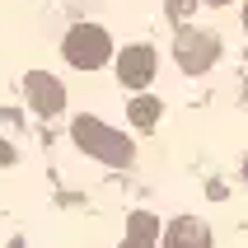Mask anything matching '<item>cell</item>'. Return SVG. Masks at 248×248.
Wrapping results in <instances>:
<instances>
[{
    "label": "cell",
    "instance_id": "ba28073f",
    "mask_svg": "<svg viewBox=\"0 0 248 248\" xmlns=\"http://www.w3.org/2000/svg\"><path fill=\"white\" fill-rule=\"evenodd\" d=\"M159 112H164V108H159V98H150V94H140L136 103H131V122H136L140 131H150V126L159 122Z\"/></svg>",
    "mask_w": 248,
    "mask_h": 248
},
{
    "label": "cell",
    "instance_id": "7a4b0ae2",
    "mask_svg": "<svg viewBox=\"0 0 248 248\" xmlns=\"http://www.w3.org/2000/svg\"><path fill=\"white\" fill-rule=\"evenodd\" d=\"M108 56H112V42H108V33H103L98 24H75L66 33V61H70V66L98 70Z\"/></svg>",
    "mask_w": 248,
    "mask_h": 248
},
{
    "label": "cell",
    "instance_id": "277c9868",
    "mask_svg": "<svg viewBox=\"0 0 248 248\" xmlns=\"http://www.w3.org/2000/svg\"><path fill=\"white\" fill-rule=\"evenodd\" d=\"M117 80L131 84V89H145L155 80V47H145V42L122 47V56H117Z\"/></svg>",
    "mask_w": 248,
    "mask_h": 248
},
{
    "label": "cell",
    "instance_id": "3957f363",
    "mask_svg": "<svg viewBox=\"0 0 248 248\" xmlns=\"http://www.w3.org/2000/svg\"><path fill=\"white\" fill-rule=\"evenodd\" d=\"M216 56H220L216 33H197V28H183V33H178V66L187 70V75L211 70V66H216Z\"/></svg>",
    "mask_w": 248,
    "mask_h": 248
},
{
    "label": "cell",
    "instance_id": "6da1fadb",
    "mask_svg": "<svg viewBox=\"0 0 248 248\" xmlns=\"http://www.w3.org/2000/svg\"><path fill=\"white\" fill-rule=\"evenodd\" d=\"M70 136H75V145H80L84 155H94V159H103V164H131L136 159V150H131V140L122 136V131H112V126H103L98 117H75V126H70Z\"/></svg>",
    "mask_w": 248,
    "mask_h": 248
},
{
    "label": "cell",
    "instance_id": "7c38bea8",
    "mask_svg": "<svg viewBox=\"0 0 248 248\" xmlns=\"http://www.w3.org/2000/svg\"><path fill=\"white\" fill-rule=\"evenodd\" d=\"M211 5H220V0H211Z\"/></svg>",
    "mask_w": 248,
    "mask_h": 248
},
{
    "label": "cell",
    "instance_id": "30bf717a",
    "mask_svg": "<svg viewBox=\"0 0 248 248\" xmlns=\"http://www.w3.org/2000/svg\"><path fill=\"white\" fill-rule=\"evenodd\" d=\"M244 24H248V5H244Z\"/></svg>",
    "mask_w": 248,
    "mask_h": 248
},
{
    "label": "cell",
    "instance_id": "8fae6325",
    "mask_svg": "<svg viewBox=\"0 0 248 248\" xmlns=\"http://www.w3.org/2000/svg\"><path fill=\"white\" fill-rule=\"evenodd\" d=\"M244 178H248V164H244Z\"/></svg>",
    "mask_w": 248,
    "mask_h": 248
},
{
    "label": "cell",
    "instance_id": "5b68a950",
    "mask_svg": "<svg viewBox=\"0 0 248 248\" xmlns=\"http://www.w3.org/2000/svg\"><path fill=\"white\" fill-rule=\"evenodd\" d=\"M24 89H28V103H33L42 117H52V112L66 108V89H61V80L47 75V70H33V75L24 80Z\"/></svg>",
    "mask_w": 248,
    "mask_h": 248
},
{
    "label": "cell",
    "instance_id": "52a82bcc",
    "mask_svg": "<svg viewBox=\"0 0 248 248\" xmlns=\"http://www.w3.org/2000/svg\"><path fill=\"white\" fill-rule=\"evenodd\" d=\"M155 244H159V220H155V216H145V211H131L122 248H155Z\"/></svg>",
    "mask_w": 248,
    "mask_h": 248
},
{
    "label": "cell",
    "instance_id": "9c48e42d",
    "mask_svg": "<svg viewBox=\"0 0 248 248\" xmlns=\"http://www.w3.org/2000/svg\"><path fill=\"white\" fill-rule=\"evenodd\" d=\"M0 164H14V145L10 140H0Z\"/></svg>",
    "mask_w": 248,
    "mask_h": 248
},
{
    "label": "cell",
    "instance_id": "8992f818",
    "mask_svg": "<svg viewBox=\"0 0 248 248\" xmlns=\"http://www.w3.org/2000/svg\"><path fill=\"white\" fill-rule=\"evenodd\" d=\"M164 248H211V230L202 220H192V216H183V220L169 225Z\"/></svg>",
    "mask_w": 248,
    "mask_h": 248
},
{
    "label": "cell",
    "instance_id": "5bb4252c",
    "mask_svg": "<svg viewBox=\"0 0 248 248\" xmlns=\"http://www.w3.org/2000/svg\"><path fill=\"white\" fill-rule=\"evenodd\" d=\"M244 98H248V89H244Z\"/></svg>",
    "mask_w": 248,
    "mask_h": 248
},
{
    "label": "cell",
    "instance_id": "4fadbf2b",
    "mask_svg": "<svg viewBox=\"0 0 248 248\" xmlns=\"http://www.w3.org/2000/svg\"><path fill=\"white\" fill-rule=\"evenodd\" d=\"M10 248H19V244H10Z\"/></svg>",
    "mask_w": 248,
    "mask_h": 248
}]
</instances>
